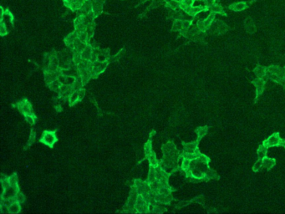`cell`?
Here are the masks:
<instances>
[]
</instances>
